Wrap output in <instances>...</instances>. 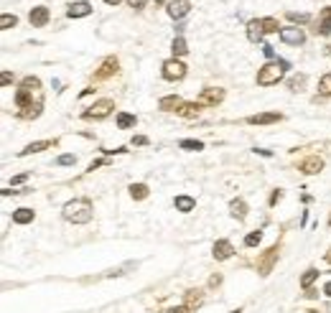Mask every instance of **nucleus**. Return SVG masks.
Instances as JSON below:
<instances>
[{
    "label": "nucleus",
    "instance_id": "32",
    "mask_svg": "<svg viewBox=\"0 0 331 313\" xmlns=\"http://www.w3.org/2000/svg\"><path fill=\"white\" fill-rule=\"evenodd\" d=\"M178 148H184V150H204V143L201 140H181Z\"/></svg>",
    "mask_w": 331,
    "mask_h": 313
},
{
    "label": "nucleus",
    "instance_id": "47",
    "mask_svg": "<svg viewBox=\"0 0 331 313\" xmlns=\"http://www.w3.org/2000/svg\"><path fill=\"white\" fill-rule=\"evenodd\" d=\"M255 153H257V155H262V158H270V155H273L270 150H262V148H260V150H255Z\"/></svg>",
    "mask_w": 331,
    "mask_h": 313
},
{
    "label": "nucleus",
    "instance_id": "37",
    "mask_svg": "<svg viewBox=\"0 0 331 313\" xmlns=\"http://www.w3.org/2000/svg\"><path fill=\"white\" fill-rule=\"evenodd\" d=\"M262 54H265L268 59H273V61H275V49H273L270 43H265V46H262Z\"/></svg>",
    "mask_w": 331,
    "mask_h": 313
},
{
    "label": "nucleus",
    "instance_id": "2",
    "mask_svg": "<svg viewBox=\"0 0 331 313\" xmlns=\"http://www.w3.org/2000/svg\"><path fill=\"white\" fill-rule=\"evenodd\" d=\"M285 69H288V61H268L265 66H260L257 69V84L260 87H273V84H278L283 76H285Z\"/></svg>",
    "mask_w": 331,
    "mask_h": 313
},
{
    "label": "nucleus",
    "instance_id": "28",
    "mask_svg": "<svg viewBox=\"0 0 331 313\" xmlns=\"http://www.w3.org/2000/svg\"><path fill=\"white\" fill-rule=\"evenodd\" d=\"M16 26H18V18L13 13H3V16H0V31H10Z\"/></svg>",
    "mask_w": 331,
    "mask_h": 313
},
{
    "label": "nucleus",
    "instance_id": "36",
    "mask_svg": "<svg viewBox=\"0 0 331 313\" xmlns=\"http://www.w3.org/2000/svg\"><path fill=\"white\" fill-rule=\"evenodd\" d=\"M288 20H293V23H308L311 16L308 13H288Z\"/></svg>",
    "mask_w": 331,
    "mask_h": 313
},
{
    "label": "nucleus",
    "instance_id": "50",
    "mask_svg": "<svg viewBox=\"0 0 331 313\" xmlns=\"http://www.w3.org/2000/svg\"><path fill=\"white\" fill-rule=\"evenodd\" d=\"M324 260H326V262H329V265H331V250H329V252H326V255H324Z\"/></svg>",
    "mask_w": 331,
    "mask_h": 313
},
{
    "label": "nucleus",
    "instance_id": "5",
    "mask_svg": "<svg viewBox=\"0 0 331 313\" xmlns=\"http://www.w3.org/2000/svg\"><path fill=\"white\" fill-rule=\"evenodd\" d=\"M222 99H224V89H219V87H207V89H201V94H199L196 102H199L201 107H216Z\"/></svg>",
    "mask_w": 331,
    "mask_h": 313
},
{
    "label": "nucleus",
    "instance_id": "42",
    "mask_svg": "<svg viewBox=\"0 0 331 313\" xmlns=\"http://www.w3.org/2000/svg\"><path fill=\"white\" fill-rule=\"evenodd\" d=\"M133 145H148V138H145V135H135V138H133Z\"/></svg>",
    "mask_w": 331,
    "mask_h": 313
},
{
    "label": "nucleus",
    "instance_id": "16",
    "mask_svg": "<svg viewBox=\"0 0 331 313\" xmlns=\"http://www.w3.org/2000/svg\"><path fill=\"white\" fill-rule=\"evenodd\" d=\"M262 36H265V31H262V18H260V20H257V18L250 20V23H247V38L253 41V43H260Z\"/></svg>",
    "mask_w": 331,
    "mask_h": 313
},
{
    "label": "nucleus",
    "instance_id": "34",
    "mask_svg": "<svg viewBox=\"0 0 331 313\" xmlns=\"http://www.w3.org/2000/svg\"><path fill=\"white\" fill-rule=\"evenodd\" d=\"M74 163H77V155H72V153H64L56 158V166H74Z\"/></svg>",
    "mask_w": 331,
    "mask_h": 313
},
{
    "label": "nucleus",
    "instance_id": "24",
    "mask_svg": "<svg viewBox=\"0 0 331 313\" xmlns=\"http://www.w3.org/2000/svg\"><path fill=\"white\" fill-rule=\"evenodd\" d=\"M171 51H174V59L186 56V54H189V46H186L184 36H176V38H174V43H171Z\"/></svg>",
    "mask_w": 331,
    "mask_h": 313
},
{
    "label": "nucleus",
    "instance_id": "9",
    "mask_svg": "<svg viewBox=\"0 0 331 313\" xmlns=\"http://www.w3.org/2000/svg\"><path fill=\"white\" fill-rule=\"evenodd\" d=\"M321 168H324V161L318 158V155H311V158H303V161L298 163V171H301V173H306V176L321 173Z\"/></svg>",
    "mask_w": 331,
    "mask_h": 313
},
{
    "label": "nucleus",
    "instance_id": "10",
    "mask_svg": "<svg viewBox=\"0 0 331 313\" xmlns=\"http://www.w3.org/2000/svg\"><path fill=\"white\" fill-rule=\"evenodd\" d=\"M189 10H191L189 0H171V3H168V16L174 20H181L184 16H189Z\"/></svg>",
    "mask_w": 331,
    "mask_h": 313
},
{
    "label": "nucleus",
    "instance_id": "46",
    "mask_svg": "<svg viewBox=\"0 0 331 313\" xmlns=\"http://www.w3.org/2000/svg\"><path fill=\"white\" fill-rule=\"evenodd\" d=\"M324 295H326V298H331V280L324 285Z\"/></svg>",
    "mask_w": 331,
    "mask_h": 313
},
{
    "label": "nucleus",
    "instance_id": "18",
    "mask_svg": "<svg viewBox=\"0 0 331 313\" xmlns=\"http://www.w3.org/2000/svg\"><path fill=\"white\" fill-rule=\"evenodd\" d=\"M33 219H36V211L28 209V206H20V209L13 211V221H16V224H31Z\"/></svg>",
    "mask_w": 331,
    "mask_h": 313
},
{
    "label": "nucleus",
    "instance_id": "44",
    "mask_svg": "<svg viewBox=\"0 0 331 313\" xmlns=\"http://www.w3.org/2000/svg\"><path fill=\"white\" fill-rule=\"evenodd\" d=\"M102 163H105V161H95V163H89V168H87V171H95V168H99Z\"/></svg>",
    "mask_w": 331,
    "mask_h": 313
},
{
    "label": "nucleus",
    "instance_id": "26",
    "mask_svg": "<svg viewBox=\"0 0 331 313\" xmlns=\"http://www.w3.org/2000/svg\"><path fill=\"white\" fill-rule=\"evenodd\" d=\"M31 94H33V92H28V89H23V87H20L18 92H16V105H18L20 110L31 107V105H33V102H31Z\"/></svg>",
    "mask_w": 331,
    "mask_h": 313
},
{
    "label": "nucleus",
    "instance_id": "8",
    "mask_svg": "<svg viewBox=\"0 0 331 313\" xmlns=\"http://www.w3.org/2000/svg\"><path fill=\"white\" fill-rule=\"evenodd\" d=\"M212 255H214V260H230V257L234 255V247H232V242L230 239H216L214 242V247H212Z\"/></svg>",
    "mask_w": 331,
    "mask_h": 313
},
{
    "label": "nucleus",
    "instance_id": "31",
    "mask_svg": "<svg viewBox=\"0 0 331 313\" xmlns=\"http://www.w3.org/2000/svg\"><path fill=\"white\" fill-rule=\"evenodd\" d=\"M318 92L326 94V97H331V72L321 76V82H318Z\"/></svg>",
    "mask_w": 331,
    "mask_h": 313
},
{
    "label": "nucleus",
    "instance_id": "6",
    "mask_svg": "<svg viewBox=\"0 0 331 313\" xmlns=\"http://www.w3.org/2000/svg\"><path fill=\"white\" fill-rule=\"evenodd\" d=\"M280 38L285 43H291V46H301V43L306 41V31L298 28V26H291V28H283L280 31Z\"/></svg>",
    "mask_w": 331,
    "mask_h": 313
},
{
    "label": "nucleus",
    "instance_id": "13",
    "mask_svg": "<svg viewBox=\"0 0 331 313\" xmlns=\"http://www.w3.org/2000/svg\"><path fill=\"white\" fill-rule=\"evenodd\" d=\"M283 115L280 112H260V115H250L247 122L250 125H273V122H280Z\"/></svg>",
    "mask_w": 331,
    "mask_h": 313
},
{
    "label": "nucleus",
    "instance_id": "20",
    "mask_svg": "<svg viewBox=\"0 0 331 313\" xmlns=\"http://www.w3.org/2000/svg\"><path fill=\"white\" fill-rule=\"evenodd\" d=\"M275 257H278V244H275V247H270V250L265 252V257H262V260L257 262V267H260V273H262V275H268V273H270L273 260H275Z\"/></svg>",
    "mask_w": 331,
    "mask_h": 313
},
{
    "label": "nucleus",
    "instance_id": "14",
    "mask_svg": "<svg viewBox=\"0 0 331 313\" xmlns=\"http://www.w3.org/2000/svg\"><path fill=\"white\" fill-rule=\"evenodd\" d=\"M158 107H161L163 112H178V110L184 107V99L176 97V94H168V97H161V99H158Z\"/></svg>",
    "mask_w": 331,
    "mask_h": 313
},
{
    "label": "nucleus",
    "instance_id": "45",
    "mask_svg": "<svg viewBox=\"0 0 331 313\" xmlns=\"http://www.w3.org/2000/svg\"><path fill=\"white\" fill-rule=\"evenodd\" d=\"M219 283H222V277H219V275H214L212 280H209V285H212V288H214V285H219Z\"/></svg>",
    "mask_w": 331,
    "mask_h": 313
},
{
    "label": "nucleus",
    "instance_id": "48",
    "mask_svg": "<svg viewBox=\"0 0 331 313\" xmlns=\"http://www.w3.org/2000/svg\"><path fill=\"white\" fill-rule=\"evenodd\" d=\"M321 18H324V20H331V8H326V10H324Z\"/></svg>",
    "mask_w": 331,
    "mask_h": 313
},
{
    "label": "nucleus",
    "instance_id": "11",
    "mask_svg": "<svg viewBox=\"0 0 331 313\" xmlns=\"http://www.w3.org/2000/svg\"><path fill=\"white\" fill-rule=\"evenodd\" d=\"M201 303H204V290H199V288H189L186 293H184V306H186L189 311L201 308Z\"/></svg>",
    "mask_w": 331,
    "mask_h": 313
},
{
    "label": "nucleus",
    "instance_id": "17",
    "mask_svg": "<svg viewBox=\"0 0 331 313\" xmlns=\"http://www.w3.org/2000/svg\"><path fill=\"white\" fill-rule=\"evenodd\" d=\"M230 214L237 221H245L247 219V204H245V199H232L230 201Z\"/></svg>",
    "mask_w": 331,
    "mask_h": 313
},
{
    "label": "nucleus",
    "instance_id": "4",
    "mask_svg": "<svg viewBox=\"0 0 331 313\" xmlns=\"http://www.w3.org/2000/svg\"><path fill=\"white\" fill-rule=\"evenodd\" d=\"M112 110H115V102H112V99H97L89 110H84L82 117L84 120H105Z\"/></svg>",
    "mask_w": 331,
    "mask_h": 313
},
{
    "label": "nucleus",
    "instance_id": "19",
    "mask_svg": "<svg viewBox=\"0 0 331 313\" xmlns=\"http://www.w3.org/2000/svg\"><path fill=\"white\" fill-rule=\"evenodd\" d=\"M174 206H176V211H184V214H189V211L196 209V201H194L191 196H186V194H181V196L174 199Z\"/></svg>",
    "mask_w": 331,
    "mask_h": 313
},
{
    "label": "nucleus",
    "instance_id": "23",
    "mask_svg": "<svg viewBox=\"0 0 331 313\" xmlns=\"http://www.w3.org/2000/svg\"><path fill=\"white\" fill-rule=\"evenodd\" d=\"M130 196L135 199V201H143V199H148V194H151V188H148L145 184H130Z\"/></svg>",
    "mask_w": 331,
    "mask_h": 313
},
{
    "label": "nucleus",
    "instance_id": "7",
    "mask_svg": "<svg viewBox=\"0 0 331 313\" xmlns=\"http://www.w3.org/2000/svg\"><path fill=\"white\" fill-rule=\"evenodd\" d=\"M49 18H51V13H49L46 5H36V8L28 13V20H31L33 28H43V26L49 23Z\"/></svg>",
    "mask_w": 331,
    "mask_h": 313
},
{
    "label": "nucleus",
    "instance_id": "51",
    "mask_svg": "<svg viewBox=\"0 0 331 313\" xmlns=\"http://www.w3.org/2000/svg\"><path fill=\"white\" fill-rule=\"evenodd\" d=\"M230 313H242V308H237V311H230Z\"/></svg>",
    "mask_w": 331,
    "mask_h": 313
},
{
    "label": "nucleus",
    "instance_id": "22",
    "mask_svg": "<svg viewBox=\"0 0 331 313\" xmlns=\"http://www.w3.org/2000/svg\"><path fill=\"white\" fill-rule=\"evenodd\" d=\"M138 125V117L135 115H130V112H117V128L120 130H130V128H135Z\"/></svg>",
    "mask_w": 331,
    "mask_h": 313
},
{
    "label": "nucleus",
    "instance_id": "52",
    "mask_svg": "<svg viewBox=\"0 0 331 313\" xmlns=\"http://www.w3.org/2000/svg\"><path fill=\"white\" fill-rule=\"evenodd\" d=\"M329 227H331V217H329Z\"/></svg>",
    "mask_w": 331,
    "mask_h": 313
},
{
    "label": "nucleus",
    "instance_id": "49",
    "mask_svg": "<svg viewBox=\"0 0 331 313\" xmlns=\"http://www.w3.org/2000/svg\"><path fill=\"white\" fill-rule=\"evenodd\" d=\"M105 3H107V5H120L122 0H105Z\"/></svg>",
    "mask_w": 331,
    "mask_h": 313
},
{
    "label": "nucleus",
    "instance_id": "1",
    "mask_svg": "<svg viewBox=\"0 0 331 313\" xmlns=\"http://www.w3.org/2000/svg\"><path fill=\"white\" fill-rule=\"evenodd\" d=\"M61 214H64L66 221H74V224H87V221H92L95 209H92V204H89L87 199H72V201H66V204H64Z\"/></svg>",
    "mask_w": 331,
    "mask_h": 313
},
{
    "label": "nucleus",
    "instance_id": "43",
    "mask_svg": "<svg viewBox=\"0 0 331 313\" xmlns=\"http://www.w3.org/2000/svg\"><path fill=\"white\" fill-rule=\"evenodd\" d=\"M10 79H13V76H10V72H3V76H0V84H10Z\"/></svg>",
    "mask_w": 331,
    "mask_h": 313
},
{
    "label": "nucleus",
    "instance_id": "15",
    "mask_svg": "<svg viewBox=\"0 0 331 313\" xmlns=\"http://www.w3.org/2000/svg\"><path fill=\"white\" fill-rule=\"evenodd\" d=\"M89 13H92V5H89L87 0L72 3V5H69V10H66V16H69V18H84V16H89Z\"/></svg>",
    "mask_w": 331,
    "mask_h": 313
},
{
    "label": "nucleus",
    "instance_id": "41",
    "mask_svg": "<svg viewBox=\"0 0 331 313\" xmlns=\"http://www.w3.org/2000/svg\"><path fill=\"white\" fill-rule=\"evenodd\" d=\"M26 178H28L26 173H18V176H13V181H10V184H13V186H18V184H23Z\"/></svg>",
    "mask_w": 331,
    "mask_h": 313
},
{
    "label": "nucleus",
    "instance_id": "38",
    "mask_svg": "<svg viewBox=\"0 0 331 313\" xmlns=\"http://www.w3.org/2000/svg\"><path fill=\"white\" fill-rule=\"evenodd\" d=\"M145 3H148V0H128V5H130V8H135V10L145 8Z\"/></svg>",
    "mask_w": 331,
    "mask_h": 313
},
{
    "label": "nucleus",
    "instance_id": "39",
    "mask_svg": "<svg viewBox=\"0 0 331 313\" xmlns=\"http://www.w3.org/2000/svg\"><path fill=\"white\" fill-rule=\"evenodd\" d=\"M280 199H283V191H280V188H278V191H273V196H270V206H275Z\"/></svg>",
    "mask_w": 331,
    "mask_h": 313
},
{
    "label": "nucleus",
    "instance_id": "12",
    "mask_svg": "<svg viewBox=\"0 0 331 313\" xmlns=\"http://www.w3.org/2000/svg\"><path fill=\"white\" fill-rule=\"evenodd\" d=\"M117 66H120V61L115 56H107L105 61L99 64V69L95 72V79H107V76H112V74L117 72Z\"/></svg>",
    "mask_w": 331,
    "mask_h": 313
},
{
    "label": "nucleus",
    "instance_id": "21",
    "mask_svg": "<svg viewBox=\"0 0 331 313\" xmlns=\"http://www.w3.org/2000/svg\"><path fill=\"white\" fill-rule=\"evenodd\" d=\"M51 140H36V143H28L23 150H20V155H33V153H41V150H46V148H51Z\"/></svg>",
    "mask_w": 331,
    "mask_h": 313
},
{
    "label": "nucleus",
    "instance_id": "27",
    "mask_svg": "<svg viewBox=\"0 0 331 313\" xmlns=\"http://www.w3.org/2000/svg\"><path fill=\"white\" fill-rule=\"evenodd\" d=\"M199 110H201L199 102H184V107L178 110V115H181V117H196Z\"/></svg>",
    "mask_w": 331,
    "mask_h": 313
},
{
    "label": "nucleus",
    "instance_id": "3",
    "mask_svg": "<svg viewBox=\"0 0 331 313\" xmlns=\"http://www.w3.org/2000/svg\"><path fill=\"white\" fill-rule=\"evenodd\" d=\"M161 74H163V79H168V82H181L186 76V64L178 61V59H166L161 64Z\"/></svg>",
    "mask_w": 331,
    "mask_h": 313
},
{
    "label": "nucleus",
    "instance_id": "25",
    "mask_svg": "<svg viewBox=\"0 0 331 313\" xmlns=\"http://www.w3.org/2000/svg\"><path fill=\"white\" fill-rule=\"evenodd\" d=\"M316 280H318V270H316V267H308V270L301 275V288H303V290H308Z\"/></svg>",
    "mask_w": 331,
    "mask_h": 313
},
{
    "label": "nucleus",
    "instance_id": "30",
    "mask_svg": "<svg viewBox=\"0 0 331 313\" xmlns=\"http://www.w3.org/2000/svg\"><path fill=\"white\" fill-rule=\"evenodd\" d=\"M303 84H306V74H295V76H291V79H288V89H291V92H301Z\"/></svg>",
    "mask_w": 331,
    "mask_h": 313
},
{
    "label": "nucleus",
    "instance_id": "33",
    "mask_svg": "<svg viewBox=\"0 0 331 313\" xmlns=\"http://www.w3.org/2000/svg\"><path fill=\"white\" fill-rule=\"evenodd\" d=\"M260 242H262V232H250L245 237V247H257Z\"/></svg>",
    "mask_w": 331,
    "mask_h": 313
},
{
    "label": "nucleus",
    "instance_id": "35",
    "mask_svg": "<svg viewBox=\"0 0 331 313\" xmlns=\"http://www.w3.org/2000/svg\"><path fill=\"white\" fill-rule=\"evenodd\" d=\"M20 87H23V89H28V92H33V89H39V87H41V82L36 79V76H26V79H23V84H20Z\"/></svg>",
    "mask_w": 331,
    "mask_h": 313
},
{
    "label": "nucleus",
    "instance_id": "29",
    "mask_svg": "<svg viewBox=\"0 0 331 313\" xmlns=\"http://www.w3.org/2000/svg\"><path fill=\"white\" fill-rule=\"evenodd\" d=\"M262 31L265 33H280V23H278V18H262Z\"/></svg>",
    "mask_w": 331,
    "mask_h": 313
},
{
    "label": "nucleus",
    "instance_id": "40",
    "mask_svg": "<svg viewBox=\"0 0 331 313\" xmlns=\"http://www.w3.org/2000/svg\"><path fill=\"white\" fill-rule=\"evenodd\" d=\"M166 313H189V308H186L184 303H181V306H174V308H168Z\"/></svg>",
    "mask_w": 331,
    "mask_h": 313
}]
</instances>
